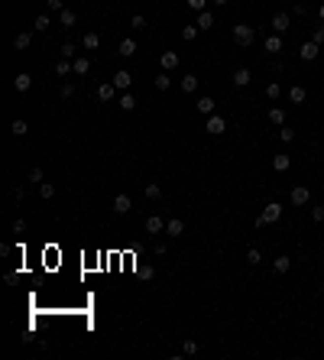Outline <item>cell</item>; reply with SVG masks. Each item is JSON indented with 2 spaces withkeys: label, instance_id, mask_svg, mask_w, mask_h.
Masks as SVG:
<instances>
[{
  "label": "cell",
  "instance_id": "83f0119b",
  "mask_svg": "<svg viewBox=\"0 0 324 360\" xmlns=\"http://www.w3.org/2000/svg\"><path fill=\"white\" fill-rule=\"evenodd\" d=\"M289 101H292V104H305V88L292 85V88H289Z\"/></svg>",
  "mask_w": 324,
  "mask_h": 360
},
{
  "label": "cell",
  "instance_id": "ac0fdd59",
  "mask_svg": "<svg viewBox=\"0 0 324 360\" xmlns=\"http://www.w3.org/2000/svg\"><path fill=\"white\" fill-rule=\"evenodd\" d=\"M71 65H75V75H88V71H91V59H88V55L71 59Z\"/></svg>",
  "mask_w": 324,
  "mask_h": 360
},
{
  "label": "cell",
  "instance_id": "ba28073f",
  "mask_svg": "<svg viewBox=\"0 0 324 360\" xmlns=\"http://www.w3.org/2000/svg\"><path fill=\"white\" fill-rule=\"evenodd\" d=\"M178 62H182V59H178V52H162V55H159L162 71H175V68H178Z\"/></svg>",
  "mask_w": 324,
  "mask_h": 360
},
{
  "label": "cell",
  "instance_id": "ee69618b",
  "mask_svg": "<svg viewBox=\"0 0 324 360\" xmlns=\"http://www.w3.org/2000/svg\"><path fill=\"white\" fill-rule=\"evenodd\" d=\"M130 26H133V30H146V16H143V13H133Z\"/></svg>",
  "mask_w": 324,
  "mask_h": 360
},
{
  "label": "cell",
  "instance_id": "836d02e7",
  "mask_svg": "<svg viewBox=\"0 0 324 360\" xmlns=\"http://www.w3.org/2000/svg\"><path fill=\"white\" fill-rule=\"evenodd\" d=\"M198 351H201V344H198V341H192V337H188L185 344H182V354H185V357H194Z\"/></svg>",
  "mask_w": 324,
  "mask_h": 360
},
{
  "label": "cell",
  "instance_id": "7a4b0ae2",
  "mask_svg": "<svg viewBox=\"0 0 324 360\" xmlns=\"http://www.w3.org/2000/svg\"><path fill=\"white\" fill-rule=\"evenodd\" d=\"M204 130H208L211 136H221L227 130V117H221V114H211L208 120H204Z\"/></svg>",
  "mask_w": 324,
  "mask_h": 360
},
{
  "label": "cell",
  "instance_id": "e575fe53",
  "mask_svg": "<svg viewBox=\"0 0 324 360\" xmlns=\"http://www.w3.org/2000/svg\"><path fill=\"white\" fill-rule=\"evenodd\" d=\"M194 36H198V23H188V26H182V39H185V42H192Z\"/></svg>",
  "mask_w": 324,
  "mask_h": 360
},
{
  "label": "cell",
  "instance_id": "d6986e66",
  "mask_svg": "<svg viewBox=\"0 0 324 360\" xmlns=\"http://www.w3.org/2000/svg\"><path fill=\"white\" fill-rule=\"evenodd\" d=\"M289 165H292V156H286V153L272 156V169H276V172H289Z\"/></svg>",
  "mask_w": 324,
  "mask_h": 360
},
{
  "label": "cell",
  "instance_id": "bcb514c9",
  "mask_svg": "<svg viewBox=\"0 0 324 360\" xmlns=\"http://www.w3.org/2000/svg\"><path fill=\"white\" fill-rule=\"evenodd\" d=\"M59 94H62V98H71V94H75V85H68V81H65V85L59 88Z\"/></svg>",
  "mask_w": 324,
  "mask_h": 360
},
{
  "label": "cell",
  "instance_id": "b9f144b4",
  "mask_svg": "<svg viewBox=\"0 0 324 360\" xmlns=\"http://www.w3.org/2000/svg\"><path fill=\"white\" fill-rule=\"evenodd\" d=\"M311 42H318V46H324V23L311 30Z\"/></svg>",
  "mask_w": 324,
  "mask_h": 360
},
{
  "label": "cell",
  "instance_id": "60d3db41",
  "mask_svg": "<svg viewBox=\"0 0 324 360\" xmlns=\"http://www.w3.org/2000/svg\"><path fill=\"white\" fill-rule=\"evenodd\" d=\"M279 94H282V91H279V81H269V85H266V98H269V101H276Z\"/></svg>",
  "mask_w": 324,
  "mask_h": 360
},
{
  "label": "cell",
  "instance_id": "8992f818",
  "mask_svg": "<svg viewBox=\"0 0 324 360\" xmlns=\"http://www.w3.org/2000/svg\"><path fill=\"white\" fill-rule=\"evenodd\" d=\"M289 26H292V13H286V10H279V13L272 16V30H276V33H286Z\"/></svg>",
  "mask_w": 324,
  "mask_h": 360
},
{
  "label": "cell",
  "instance_id": "6da1fadb",
  "mask_svg": "<svg viewBox=\"0 0 324 360\" xmlns=\"http://www.w3.org/2000/svg\"><path fill=\"white\" fill-rule=\"evenodd\" d=\"M253 39H256V30L250 23H237L233 26V42H237V46H253Z\"/></svg>",
  "mask_w": 324,
  "mask_h": 360
},
{
  "label": "cell",
  "instance_id": "f35d334b",
  "mask_svg": "<svg viewBox=\"0 0 324 360\" xmlns=\"http://www.w3.org/2000/svg\"><path fill=\"white\" fill-rule=\"evenodd\" d=\"M42 179H46V172H42L39 165H32V169H30V182H36V185H42Z\"/></svg>",
  "mask_w": 324,
  "mask_h": 360
},
{
  "label": "cell",
  "instance_id": "44dd1931",
  "mask_svg": "<svg viewBox=\"0 0 324 360\" xmlns=\"http://www.w3.org/2000/svg\"><path fill=\"white\" fill-rule=\"evenodd\" d=\"M182 91H185V94H194V91H198V75H194V71H188L185 78H182Z\"/></svg>",
  "mask_w": 324,
  "mask_h": 360
},
{
  "label": "cell",
  "instance_id": "d6a6232c",
  "mask_svg": "<svg viewBox=\"0 0 324 360\" xmlns=\"http://www.w3.org/2000/svg\"><path fill=\"white\" fill-rule=\"evenodd\" d=\"M143 192H146V198H149V201H159V198H162V188L156 185V182H149V185L143 188Z\"/></svg>",
  "mask_w": 324,
  "mask_h": 360
},
{
  "label": "cell",
  "instance_id": "603a6c76",
  "mask_svg": "<svg viewBox=\"0 0 324 360\" xmlns=\"http://www.w3.org/2000/svg\"><path fill=\"white\" fill-rule=\"evenodd\" d=\"M71 71H75L71 59H59V62H55V75H59V78H65V75H71Z\"/></svg>",
  "mask_w": 324,
  "mask_h": 360
},
{
  "label": "cell",
  "instance_id": "4dcf8cb0",
  "mask_svg": "<svg viewBox=\"0 0 324 360\" xmlns=\"http://www.w3.org/2000/svg\"><path fill=\"white\" fill-rule=\"evenodd\" d=\"M32 46V33H20L13 39V49H30Z\"/></svg>",
  "mask_w": 324,
  "mask_h": 360
},
{
  "label": "cell",
  "instance_id": "7bdbcfd3",
  "mask_svg": "<svg viewBox=\"0 0 324 360\" xmlns=\"http://www.w3.org/2000/svg\"><path fill=\"white\" fill-rule=\"evenodd\" d=\"M188 10H194V13H201V10H208V0H185Z\"/></svg>",
  "mask_w": 324,
  "mask_h": 360
},
{
  "label": "cell",
  "instance_id": "7dc6e473",
  "mask_svg": "<svg viewBox=\"0 0 324 360\" xmlns=\"http://www.w3.org/2000/svg\"><path fill=\"white\" fill-rule=\"evenodd\" d=\"M311 218H315V221H324V204H315V208H311Z\"/></svg>",
  "mask_w": 324,
  "mask_h": 360
},
{
  "label": "cell",
  "instance_id": "f1b7e54d",
  "mask_svg": "<svg viewBox=\"0 0 324 360\" xmlns=\"http://www.w3.org/2000/svg\"><path fill=\"white\" fill-rule=\"evenodd\" d=\"M156 88H159V91H169L172 88V75L169 71H159V75H156Z\"/></svg>",
  "mask_w": 324,
  "mask_h": 360
},
{
  "label": "cell",
  "instance_id": "1f68e13d",
  "mask_svg": "<svg viewBox=\"0 0 324 360\" xmlns=\"http://www.w3.org/2000/svg\"><path fill=\"white\" fill-rule=\"evenodd\" d=\"M39 198H42V201L55 198V185H52V182H42V185H39Z\"/></svg>",
  "mask_w": 324,
  "mask_h": 360
},
{
  "label": "cell",
  "instance_id": "ab89813d",
  "mask_svg": "<svg viewBox=\"0 0 324 360\" xmlns=\"http://www.w3.org/2000/svg\"><path fill=\"white\" fill-rule=\"evenodd\" d=\"M59 55H62V59H78V55H75V46H71V42H62Z\"/></svg>",
  "mask_w": 324,
  "mask_h": 360
},
{
  "label": "cell",
  "instance_id": "277c9868",
  "mask_svg": "<svg viewBox=\"0 0 324 360\" xmlns=\"http://www.w3.org/2000/svg\"><path fill=\"white\" fill-rule=\"evenodd\" d=\"M289 198H292V204H295V208H305V204L311 201V192H308V185H295V188H292V195H289Z\"/></svg>",
  "mask_w": 324,
  "mask_h": 360
},
{
  "label": "cell",
  "instance_id": "4fadbf2b",
  "mask_svg": "<svg viewBox=\"0 0 324 360\" xmlns=\"http://www.w3.org/2000/svg\"><path fill=\"white\" fill-rule=\"evenodd\" d=\"M165 234H169V237H182V234H185V221H182V218L165 221Z\"/></svg>",
  "mask_w": 324,
  "mask_h": 360
},
{
  "label": "cell",
  "instance_id": "d590c367",
  "mask_svg": "<svg viewBox=\"0 0 324 360\" xmlns=\"http://www.w3.org/2000/svg\"><path fill=\"white\" fill-rule=\"evenodd\" d=\"M120 107H124V110H133V107H136V98H133L130 91H124V94H120Z\"/></svg>",
  "mask_w": 324,
  "mask_h": 360
},
{
  "label": "cell",
  "instance_id": "d4e9b609",
  "mask_svg": "<svg viewBox=\"0 0 324 360\" xmlns=\"http://www.w3.org/2000/svg\"><path fill=\"white\" fill-rule=\"evenodd\" d=\"M10 133H13V136H26V133H30V124H26V120H20V117H16L13 124H10Z\"/></svg>",
  "mask_w": 324,
  "mask_h": 360
},
{
  "label": "cell",
  "instance_id": "3957f363",
  "mask_svg": "<svg viewBox=\"0 0 324 360\" xmlns=\"http://www.w3.org/2000/svg\"><path fill=\"white\" fill-rule=\"evenodd\" d=\"M259 218L266 221V224H276V221L282 218V204H279V201H269V204H262V211H259Z\"/></svg>",
  "mask_w": 324,
  "mask_h": 360
},
{
  "label": "cell",
  "instance_id": "30bf717a",
  "mask_svg": "<svg viewBox=\"0 0 324 360\" xmlns=\"http://www.w3.org/2000/svg\"><path fill=\"white\" fill-rule=\"evenodd\" d=\"M114 94H117V85L114 81H104V85H97V101H114Z\"/></svg>",
  "mask_w": 324,
  "mask_h": 360
},
{
  "label": "cell",
  "instance_id": "4316f807",
  "mask_svg": "<svg viewBox=\"0 0 324 360\" xmlns=\"http://www.w3.org/2000/svg\"><path fill=\"white\" fill-rule=\"evenodd\" d=\"M49 26H52V16H49V13H39L36 23H32V30H36V33H46Z\"/></svg>",
  "mask_w": 324,
  "mask_h": 360
},
{
  "label": "cell",
  "instance_id": "f907efd6",
  "mask_svg": "<svg viewBox=\"0 0 324 360\" xmlns=\"http://www.w3.org/2000/svg\"><path fill=\"white\" fill-rule=\"evenodd\" d=\"M49 10H65V0H49Z\"/></svg>",
  "mask_w": 324,
  "mask_h": 360
},
{
  "label": "cell",
  "instance_id": "8fae6325",
  "mask_svg": "<svg viewBox=\"0 0 324 360\" xmlns=\"http://www.w3.org/2000/svg\"><path fill=\"white\" fill-rule=\"evenodd\" d=\"M32 88V75H26V71H20V75H16L13 78V91H20V94H26Z\"/></svg>",
  "mask_w": 324,
  "mask_h": 360
},
{
  "label": "cell",
  "instance_id": "cb8c5ba5",
  "mask_svg": "<svg viewBox=\"0 0 324 360\" xmlns=\"http://www.w3.org/2000/svg\"><path fill=\"white\" fill-rule=\"evenodd\" d=\"M120 55H124V59L136 55V39H130V36H127V39H120Z\"/></svg>",
  "mask_w": 324,
  "mask_h": 360
},
{
  "label": "cell",
  "instance_id": "9c48e42d",
  "mask_svg": "<svg viewBox=\"0 0 324 360\" xmlns=\"http://www.w3.org/2000/svg\"><path fill=\"white\" fill-rule=\"evenodd\" d=\"M262 49H266V52H272V55H276V52H282V49H286V42H282V33H272L269 39L262 42Z\"/></svg>",
  "mask_w": 324,
  "mask_h": 360
},
{
  "label": "cell",
  "instance_id": "484cf974",
  "mask_svg": "<svg viewBox=\"0 0 324 360\" xmlns=\"http://www.w3.org/2000/svg\"><path fill=\"white\" fill-rule=\"evenodd\" d=\"M59 23H62V26H75V23H78L75 10H68V7H65V10H59Z\"/></svg>",
  "mask_w": 324,
  "mask_h": 360
},
{
  "label": "cell",
  "instance_id": "7402d4cb",
  "mask_svg": "<svg viewBox=\"0 0 324 360\" xmlns=\"http://www.w3.org/2000/svg\"><path fill=\"white\" fill-rule=\"evenodd\" d=\"M194 23H198V30H211V26H214V13H211V10H201Z\"/></svg>",
  "mask_w": 324,
  "mask_h": 360
},
{
  "label": "cell",
  "instance_id": "816d5d0a",
  "mask_svg": "<svg viewBox=\"0 0 324 360\" xmlns=\"http://www.w3.org/2000/svg\"><path fill=\"white\" fill-rule=\"evenodd\" d=\"M318 16H321V23H324V3H321V7H318Z\"/></svg>",
  "mask_w": 324,
  "mask_h": 360
},
{
  "label": "cell",
  "instance_id": "f5cc1de1",
  "mask_svg": "<svg viewBox=\"0 0 324 360\" xmlns=\"http://www.w3.org/2000/svg\"><path fill=\"white\" fill-rule=\"evenodd\" d=\"M214 3H221V7H227V3H230V0H214Z\"/></svg>",
  "mask_w": 324,
  "mask_h": 360
},
{
  "label": "cell",
  "instance_id": "74e56055",
  "mask_svg": "<svg viewBox=\"0 0 324 360\" xmlns=\"http://www.w3.org/2000/svg\"><path fill=\"white\" fill-rule=\"evenodd\" d=\"M279 140H282V143H292L295 140V130H292V127H279Z\"/></svg>",
  "mask_w": 324,
  "mask_h": 360
},
{
  "label": "cell",
  "instance_id": "f546056e",
  "mask_svg": "<svg viewBox=\"0 0 324 360\" xmlns=\"http://www.w3.org/2000/svg\"><path fill=\"white\" fill-rule=\"evenodd\" d=\"M269 120L276 127H286V110H282V107H269Z\"/></svg>",
  "mask_w": 324,
  "mask_h": 360
},
{
  "label": "cell",
  "instance_id": "9a60e30c",
  "mask_svg": "<svg viewBox=\"0 0 324 360\" xmlns=\"http://www.w3.org/2000/svg\"><path fill=\"white\" fill-rule=\"evenodd\" d=\"M114 85H117V91H127V88H130L133 85V75H130V71H117V75H114Z\"/></svg>",
  "mask_w": 324,
  "mask_h": 360
},
{
  "label": "cell",
  "instance_id": "e0dca14e",
  "mask_svg": "<svg viewBox=\"0 0 324 360\" xmlns=\"http://www.w3.org/2000/svg\"><path fill=\"white\" fill-rule=\"evenodd\" d=\"M159 230H165V221H162L159 214H149L146 218V234H159Z\"/></svg>",
  "mask_w": 324,
  "mask_h": 360
},
{
  "label": "cell",
  "instance_id": "c3c4849f",
  "mask_svg": "<svg viewBox=\"0 0 324 360\" xmlns=\"http://www.w3.org/2000/svg\"><path fill=\"white\" fill-rule=\"evenodd\" d=\"M13 198H16V201H23V198H26V188L23 185H13Z\"/></svg>",
  "mask_w": 324,
  "mask_h": 360
},
{
  "label": "cell",
  "instance_id": "7c38bea8",
  "mask_svg": "<svg viewBox=\"0 0 324 360\" xmlns=\"http://www.w3.org/2000/svg\"><path fill=\"white\" fill-rule=\"evenodd\" d=\"M214 98H208V94H204V98H198V104H194V107H198V114L201 117H211V114H214Z\"/></svg>",
  "mask_w": 324,
  "mask_h": 360
},
{
  "label": "cell",
  "instance_id": "681fc988",
  "mask_svg": "<svg viewBox=\"0 0 324 360\" xmlns=\"http://www.w3.org/2000/svg\"><path fill=\"white\" fill-rule=\"evenodd\" d=\"M292 13H295V16H305V13H308V7H305V3H295Z\"/></svg>",
  "mask_w": 324,
  "mask_h": 360
},
{
  "label": "cell",
  "instance_id": "5bb4252c",
  "mask_svg": "<svg viewBox=\"0 0 324 360\" xmlns=\"http://www.w3.org/2000/svg\"><path fill=\"white\" fill-rule=\"evenodd\" d=\"M130 208H133L130 195H117L114 198V214H130Z\"/></svg>",
  "mask_w": 324,
  "mask_h": 360
},
{
  "label": "cell",
  "instance_id": "8d00e7d4",
  "mask_svg": "<svg viewBox=\"0 0 324 360\" xmlns=\"http://www.w3.org/2000/svg\"><path fill=\"white\" fill-rule=\"evenodd\" d=\"M247 263H250V266H259V263H262V253L256 250V247H250V250H247Z\"/></svg>",
  "mask_w": 324,
  "mask_h": 360
},
{
  "label": "cell",
  "instance_id": "ffe728a7",
  "mask_svg": "<svg viewBox=\"0 0 324 360\" xmlns=\"http://www.w3.org/2000/svg\"><path fill=\"white\" fill-rule=\"evenodd\" d=\"M81 46H85L88 52H94V49H100V36L97 33H85V36H81Z\"/></svg>",
  "mask_w": 324,
  "mask_h": 360
},
{
  "label": "cell",
  "instance_id": "f6af8a7d",
  "mask_svg": "<svg viewBox=\"0 0 324 360\" xmlns=\"http://www.w3.org/2000/svg\"><path fill=\"white\" fill-rule=\"evenodd\" d=\"M10 230H13L16 237H20V234H26V221H20V218H16L13 224H10Z\"/></svg>",
  "mask_w": 324,
  "mask_h": 360
},
{
  "label": "cell",
  "instance_id": "2e32d148",
  "mask_svg": "<svg viewBox=\"0 0 324 360\" xmlns=\"http://www.w3.org/2000/svg\"><path fill=\"white\" fill-rule=\"evenodd\" d=\"M289 269H292V260H289V257H276V260H272V273H276V276H286Z\"/></svg>",
  "mask_w": 324,
  "mask_h": 360
},
{
  "label": "cell",
  "instance_id": "52a82bcc",
  "mask_svg": "<svg viewBox=\"0 0 324 360\" xmlns=\"http://www.w3.org/2000/svg\"><path fill=\"white\" fill-rule=\"evenodd\" d=\"M230 81H233V85H237V88H247L250 81H253V71H250V68H243V65H240V68H237V71H233V75H230Z\"/></svg>",
  "mask_w": 324,
  "mask_h": 360
},
{
  "label": "cell",
  "instance_id": "5b68a950",
  "mask_svg": "<svg viewBox=\"0 0 324 360\" xmlns=\"http://www.w3.org/2000/svg\"><path fill=\"white\" fill-rule=\"evenodd\" d=\"M321 52H324V49L318 46V42H301V49H298V55L305 59V62H315V59H318Z\"/></svg>",
  "mask_w": 324,
  "mask_h": 360
}]
</instances>
